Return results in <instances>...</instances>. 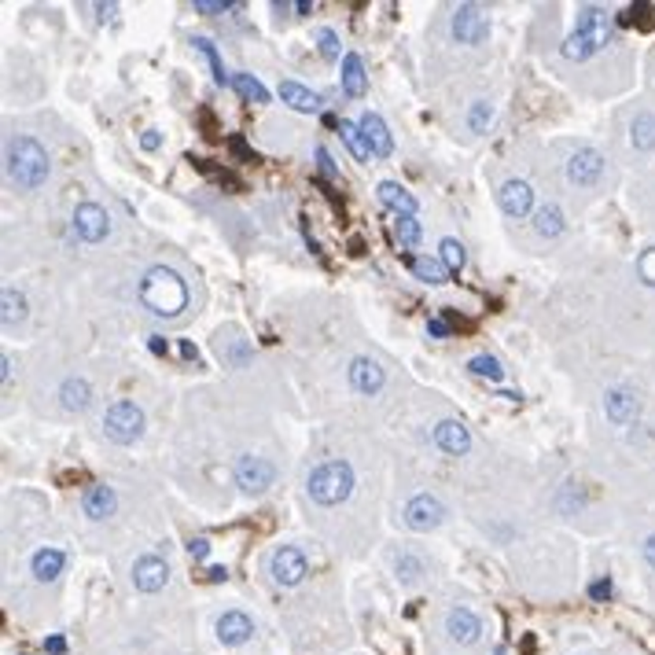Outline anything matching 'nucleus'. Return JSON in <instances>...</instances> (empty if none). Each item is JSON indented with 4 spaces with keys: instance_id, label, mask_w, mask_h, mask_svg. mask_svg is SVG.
<instances>
[{
    "instance_id": "f257e3e1",
    "label": "nucleus",
    "mask_w": 655,
    "mask_h": 655,
    "mask_svg": "<svg viewBox=\"0 0 655 655\" xmlns=\"http://www.w3.org/2000/svg\"><path fill=\"white\" fill-rule=\"evenodd\" d=\"M140 302L155 317H177L188 306V288H185V280L174 269L155 265V269L144 272V280H140Z\"/></svg>"
},
{
    "instance_id": "f03ea898",
    "label": "nucleus",
    "mask_w": 655,
    "mask_h": 655,
    "mask_svg": "<svg viewBox=\"0 0 655 655\" xmlns=\"http://www.w3.org/2000/svg\"><path fill=\"white\" fill-rule=\"evenodd\" d=\"M8 177L23 192H33L48 181V155L33 137H15L8 144Z\"/></svg>"
},
{
    "instance_id": "7ed1b4c3",
    "label": "nucleus",
    "mask_w": 655,
    "mask_h": 655,
    "mask_svg": "<svg viewBox=\"0 0 655 655\" xmlns=\"http://www.w3.org/2000/svg\"><path fill=\"white\" fill-rule=\"evenodd\" d=\"M306 489H309V498L317 505H324V508L343 505L350 498V489H354V471H350L346 460H328L309 475Z\"/></svg>"
},
{
    "instance_id": "20e7f679",
    "label": "nucleus",
    "mask_w": 655,
    "mask_h": 655,
    "mask_svg": "<svg viewBox=\"0 0 655 655\" xmlns=\"http://www.w3.org/2000/svg\"><path fill=\"white\" fill-rule=\"evenodd\" d=\"M103 434L119 446H133L144 434V413L133 402H115L103 416Z\"/></svg>"
},
{
    "instance_id": "39448f33",
    "label": "nucleus",
    "mask_w": 655,
    "mask_h": 655,
    "mask_svg": "<svg viewBox=\"0 0 655 655\" xmlns=\"http://www.w3.org/2000/svg\"><path fill=\"white\" fill-rule=\"evenodd\" d=\"M574 33L596 52V48H604L608 44V37H612V12L608 8H596V5H589V8H582L578 12V26H574Z\"/></svg>"
},
{
    "instance_id": "423d86ee",
    "label": "nucleus",
    "mask_w": 655,
    "mask_h": 655,
    "mask_svg": "<svg viewBox=\"0 0 655 655\" xmlns=\"http://www.w3.org/2000/svg\"><path fill=\"white\" fill-rule=\"evenodd\" d=\"M74 233L85 243H103L107 236H111V217H107V210L96 206V203H81L74 210Z\"/></svg>"
},
{
    "instance_id": "0eeeda50",
    "label": "nucleus",
    "mask_w": 655,
    "mask_h": 655,
    "mask_svg": "<svg viewBox=\"0 0 655 655\" xmlns=\"http://www.w3.org/2000/svg\"><path fill=\"white\" fill-rule=\"evenodd\" d=\"M272 479H277V468H272L265 457H240L236 486L243 489V494H261V489L272 486Z\"/></svg>"
},
{
    "instance_id": "6e6552de",
    "label": "nucleus",
    "mask_w": 655,
    "mask_h": 655,
    "mask_svg": "<svg viewBox=\"0 0 655 655\" xmlns=\"http://www.w3.org/2000/svg\"><path fill=\"white\" fill-rule=\"evenodd\" d=\"M446 519V508H442V501L439 498H431V494H416L409 505H405V527L409 530H434Z\"/></svg>"
},
{
    "instance_id": "1a4fd4ad",
    "label": "nucleus",
    "mask_w": 655,
    "mask_h": 655,
    "mask_svg": "<svg viewBox=\"0 0 655 655\" xmlns=\"http://www.w3.org/2000/svg\"><path fill=\"white\" fill-rule=\"evenodd\" d=\"M604 174V155L593 151V147H578L567 162V181L578 185V188H593Z\"/></svg>"
},
{
    "instance_id": "9d476101",
    "label": "nucleus",
    "mask_w": 655,
    "mask_h": 655,
    "mask_svg": "<svg viewBox=\"0 0 655 655\" xmlns=\"http://www.w3.org/2000/svg\"><path fill=\"white\" fill-rule=\"evenodd\" d=\"M306 571H309L306 553L295 549V545H284V549L272 553V578H277V585H299Z\"/></svg>"
},
{
    "instance_id": "9b49d317",
    "label": "nucleus",
    "mask_w": 655,
    "mask_h": 655,
    "mask_svg": "<svg viewBox=\"0 0 655 655\" xmlns=\"http://www.w3.org/2000/svg\"><path fill=\"white\" fill-rule=\"evenodd\" d=\"M486 33H489L486 15L475 5H460L457 15H453V37L460 44H479V41H486Z\"/></svg>"
},
{
    "instance_id": "f8f14e48",
    "label": "nucleus",
    "mask_w": 655,
    "mask_h": 655,
    "mask_svg": "<svg viewBox=\"0 0 655 655\" xmlns=\"http://www.w3.org/2000/svg\"><path fill=\"white\" fill-rule=\"evenodd\" d=\"M604 413H608V420L612 423H633L637 420V413H641V402H637V394L630 391V387H612L608 394H604Z\"/></svg>"
},
{
    "instance_id": "ddd939ff",
    "label": "nucleus",
    "mask_w": 655,
    "mask_h": 655,
    "mask_svg": "<svg viewBox=\"0 0 655 655\" xmlns=\"http://www.w3.org/2000/svg\"><path fill=\"white\" fill-rule=\"evenodd\" d=\"M166 582H170V567H166V560H158V556H144V560H137V567H133V585H137L140 593H158Z\"/></svg>"
},
{
    "instance_id": "4468645a",
    "label": "nucleus",
    "mask_w": 655,
    "mask_h": 655,
    "mask_svg": "<svg viewBox=\"0 0 655 655\" xmlns=\"http://www.w3.org/2000/svg\"><path fill=\"white\" fill-rule=\"evenodd\" d=\"M434 442H439V450L450 453V457H464L468 446H471V434H468V427L460 420H442L439 427H434Z\"/></svg>"
},
{
    "instance_id": "2eb2a0df",
    "label": "nucleus",
    "mask_w": 655,
    "mask_h": 655,
    "mask_svg": "<svg viewBox=\"0 0 655 655\" xmlns=\"http://www.w3.org/2000/svg\"><path fill=\"white\" fill-rule=\"evenodd\" d=\"M350 384H354L357 394H375L379 387H384V368H379L375 361H368V357H357L350 365Z\"/></svg>"
},
{
    "instance_id": "dca6fc26",
    "label": "nucleus",
    "mask_w": 655,
    "mask_h": 655,
    "mask_svg": "<svg viewBox=\"0 0 655 655\" xmlns=\"http://www.w3.org/2000/svg\"><path fill=\"white\" fill-rule=\"evenodd\" d=\"M251 633H254V626H251V619L243 612H225L222 619H217V637H222V644H229V648L251 641Z\"/></svg>"
},
{
    "instance_id": "f3484780",
    "label": "nucleus",
    "mask_w": 655,
    "mask_h": 655,
    "mask_svg": "<svg viewBox=\"0 0 655 655\" xmlns=\"http://www.w3.org/2000/svg\"><path fill=\"white\" fill-rule=\"evenodd\" d=\"M85 516L89 519H107L115 512V505H119V498H115V489L111 486H103V482H92L89 489H85Z\"/></svg>"
},
{
    "instance_id": "a211bd4d",
    "label": "nucleus",
    "mask_w": 655,
    "mask_h": 655,
    "mask_svg": "<svg viewBox=\"0 0 655 655\" xmlns=\"http://www.w3.org/2000/svg\"><path fill=\"white\" fill-rule=\"evenodd\" d=\"M530 203H534V192L527 181H505L501 188V210L508 217H527L530 214Z\"/></svg>"
},
{
    "instance_id": "6ab92c4d",
    "label": "nucleus",
    "mask_w": 655,
    "mask_h": 655,
    "mask_svg": "<svg viewBox=\"0 0 655 655\" xmlns=\"http://www.w3.org/2000/svg\"><path fill=\"white\" fill-rule=\"evenodd\" d=\"M361 133H365V140H368L372 155H379V158H387V155L394 151V140H391V129H387V122H384V119H379V115H365V119H361Z\"/></svg>"
},
{
    "instance_id": "aec40b11",
    "label": "nucleus",
    "mask_w": 655,
    "mask_h": 655,
    "mask_svg": "<svg viewBox=\"0 0 655 655\" xmlns=\"http://www.w3.org/2000/svg\"><path fill=\"white\" fill-rule=\"evenodd\" d=\"M446 630H450V637H453L457 644H475V641H479V633H482V622H479L471 612L453 608V612L446 615Z\"/></svg>"
},
{
    "instance_id": "412c9836",
    "label": "nucleus",
    "mask_w": 655,
    "mask_h": 655,
    "mask_svg": "<svg viewBox=\"0 0 655 655\" xmlns=\"http://www.w3.org/2000/svg\"><path fill=\"white\" fill-rule=\"evenodd\" d=\"M280 100H284L288 107H295V111H306V115L320 111V96L309 92V89L299 85V81H280Z\"/></svg>"
},
{
    "instance_id": "4be33fe9",
    "label": "nucleus",
    "mask_w": 655,
    "mask_h": 655,
    "mask_svg": "<svg viewBox=\"0 0 655 655\" xmlns=\"http://www.w3.org/2000/svg\"><path fill=\"white\" fill-rule=\"evenodd\" d=\"M63 567H67V556H63L60 549H41V553H33V578H37V582H56V578L63 574Z\"/></svg>"
},
{
    "instance_id": "5701e85b",
    "label": "nucleus",
    "mask_w": 655,
    "mask_h": 655,
    "mask_svg": "<svg viewBox=\"0 0 655 655\" xmlns=\"http://www.w3.org/2000/svg\"><path fill=\"white\" fill-rule=\"evenodd\" d=\"M60 402L67 413H85L89 402H92V391L85 379H63V387H60Z\"/></svg>"
},
{
    "instance_id": "b1692460",
    "label": "nucleus",
    "mask_w": 655,
    "mask_h": 655,
    "mask_svg": "<svg viewBox=\"0 0 655 655\" xmlns=\"http://www.w3.org/2000/svg\"><path fill=\"white\" fill-rule=\"evenodd\" d=\"M534 233H537V236H545V240L560 236V233H564V210H560V206H553V203H545V206L534 214Z\"/></svg>"
},
{
    "instance_id": "393cba45",
    "label": "nucleus",
    "mask_w": 655,
    "mask_h": 655,
    "mask_svg": "<svg viewBox=\"0 0 655 655\" xmlns=\"http://www.w3.org/2000/svg\"><path fill=\"white\" fill-rule=\"evenodd\" d=\"M379 203L391 206L394 214H416V199H413L402 185H394V181H384V185H379Z\"/></svg>"
},
{
    "instance_id": "a878e982",
    "label": "nucleus",
    "mask_w": 655,
    "mask_h": 655,
    "mask_svg": "<svg viewBox=\"0 0 655 655\" xmlns=\"http://www.w3.org/2000/svg\"><path fill=\"white\" fill-rule=\"evenodd\" d=\"M0 306H5V309H0V320H5V328L26 320V299H23V291L5 288V291H0Z\"/></svg>"
},
{
    "instance_id": "bb28decb",
    "label": "nucleus",
    "mask_w": 655,
    "mask_h": 655,
    "mask_svg": "<svg viewBox=\"0 0 655 655\" xmlns=\"http://www.w3.org/2000/svg\"><path fill=\"white\" fill-rule=\"evenodd\" d=\"M409 269L416 272L420 280H427V284H450V269L442 261H434V258H413Z\"/></svg>"
},
{
    "instance_id": "cd10ccee",
    "label": "nucleus",
    "mask_w": 655,
    "mask_h": 655,
    "mask_svg": "<svg viewBox=\"0 0 655 655\" xmlns=\"http://www.w3.org/2000/svg\"><path fill=\"white\" fill-rule=\"evenodd\" d=\"M343 92L346 96H365V67H361V60L357 56H346L343 60Z\"/></svg>"
},
{
    "instance_id": "c85d7f7f",
    "label": "nucleus",
    "mask_w": 655,
    "mask_h": 655,
    "mask_svg": "<svg viewBox=\"0 0 655 655\" xmlns=\"http://www.w3.org/2000/svg\"><path fill=\"white\" fill-rule=\"evenodd\" d=\"M630 140H633L637 151H651L655 147V115H637L633 129H630Z\"/></svg>"
},
{
    "instance_id": "c756f323",
    "label": "nucleus",
    "mask_w": 655,
    "mask_h": 655,
    "mask_svg": "<svg viewBox=\"0 0 655 655\" xmlns=\"http://www.w3.org/2000/svg\"><path fill=\"white\" fill-rule=\"evenodd\" d=\"M339 133H343V144L354 151V158H361V162H368V155H372V147H368V140H365V133H361V126H354V122H339Z\"/></svg>"
},
{
    "instance_id": "7c9ffc66",
    "label": "nucleus",
    "mask_w": 655,
    "mask_h": 655,
    "mask_svg": "<svg viewBox=\"0 0 655 655\" xmlns=\"http://www.w3.org/2000/svg\"><path fill=\"white\" fill-rule=\"evenodd\" d=\"M192 44H195V52H199V56H203V60L210 63V71H214V81H217V85L233 81V78L225 74V67H222V56H217V48H214V44H210L206 37H192Z\"/></svg>"
},
{
    "instance_id": "2f4dec72",
    "label": "nucleus",
    "mask_w": 655,
    "mask_h": 655,
    "mask_svg": "<svg viewBox=\"0 0 655 655\" xmlns=\"http://www.w3.org/2000/svg\"><path fill=\"white\" fill-rule=\"evenodd\" d=\"M243 100H254V103H265L269 100V92H265V85L258 81V78H251V74H233V81H229Z\"/></svg>"
},
{
    "instance_id": "473e14b6",
    "label": "nucleus",
    "mask_w": 655,
    "mask_h": 655,
    "mask_svg": "<svg viewBox=\"0 0 655 655\" xmlns=\"http://www.w3.org/2000/svg\"><path fill=\"white\" fill-rule=\"evenodd\" d=\"M468 368H471L475 375L494 379V384H501V379H505V368H501V361H498V357H489V354H479V357H471V361H468Z\"/></svg>"
},
{
    "instance_id": "72a5a7b5",
    "label": "nucleus",
    "mask_w": 655,
    "mask_h": 655,
    "mask_svg": "<svg viewBox=\"0 0 655 655\" xmlns=\"http://www.w3.org/2000/svg\"><path fill=\"white\" fill-rule=\"evenodd\" d=\"M394 233H398V240L402 243H420V236H423V229H420V222H416V214H398L394 217Z\"/></svg>"
},
{
    "instance_id": "f704fd0d",
    "label": "nucleus",
    "mask_w": 655,
    "mask_h": 655,
    "mask_svg": "<svg viewBox=\"0 0 655 655\" xmlns=\"http://www.w3.org/2000/svg\"><path fill=\"white\" fill-rule=\"evenodd\" d=\"M442 265L450 272H460L464 269V243L460 240H442Z\"/></svg>"
},
{
    "instance_id": "c9c22d12",
    "label": "nucleus",
    "mask_w": 655,
    "mask_h": 655,
    "mask_svg": "<svg viewBox=\"0 0 655 655\" xmlns=\"http://www.w3.org/2000/svg\"><path fill=\"white\" fill-rule=\"evenodd\" d=\"M641 26V30H648L651 26V8L648 5H633V8H626L622 15H619V26Z\"/></svg>"
},
{
    "instance_id": "e433bc0d",
    "label": "nucleus",
    "mask_w": 655,
    "mask_h": 655,
    "mask_svg": "<svg viewBox=\"0 0 655 655\" xmlns=\"http://www.w3.org/2000/svg\"><path fill=\"white\" fill-rule=\"evenodd\" d=\"M560 52H564L567 60H574V63H578V60H589V56H593V48H589V44H585V41H582L578 33H571V37L564 41V48H560Z\"/></svg>"
},
{
    "instance_id": "4c0bfd02",
    "label": "nucleus",
    "mask_w": 655,
    "mask_h": 655,
    "mask_svg": "<svg viewBox=\"0 0 655 655\" xmlns=\"http://www.w3.org/2000/svg\"><path fill=\"white\" fill-rule=\"evenodd\" d=\"M199 15H225V12H236L240 5H229V0H195L192 5Z\"/></svg>"
},
{
    "instance_id": "58836bf2",
    "label": "nucleus",
    "mask_w": 655,
    "mask_h": 655,
    "mask_svg": "<svg viewBox=\"0 0 655 655\" xmlns=\"http://www.w3.org/2000/svg\"><path fill=\"white\" fill-rule=\"evenodd\" d=\"M317 41H320V56L324 60H339V33L336 30H320Z\"/></svg>"
},
{
    "instance_id": "ea45409f",
    "label": "nucleus",
    "mask_w": 655,
    "mask_h": 655,
    "mask_svg": "<svg viewBox=\"0 0 655 655\" xmlns=\"http://www.w3.org/2000/svg\"><path fill=\"white\" fill-rule=\"evenodd\" d=\"M489 119H494V111H489L486 103H475V107H471V115H468V126H471V133H482V129L489 126Z\"/></svg>"
},
{
    "instance_id": "a19ab883",
    "label": "nucleus",
    "mask_w": 655,
    "mask_h": 655,
    "mask_svg": "<svg viewBox=\"0 0 655 655\" xmlns=\"http://www.w3.org/2000/svg\"><path fill=\"white\" fill-rule=\"evenodd\" d=\"M637 272H641V280H644V284H651V288H655V247L641 254V261H637Z\"/></svg>"
},
{
    "instance_id": "79ce46f5",
    "label": "nucleus",
    "mask_w": 655,
    "mask_h": 655,
    "mask_svg": "<svg viewBox=\"0 0 655 655\" xmlns=\"http://www.w3.org/2000/svg\"><path fill=\"white\" fill-rule=\"evenodd\" d=\"M394 567H398V574H402L405 582H413V578L420 574V560H416V556H405V553L394 560Z\"/></svg>"
},
{
    "instance_id": "37998d69",
    "label": "nucleus",
    "mask_w": 655,
    "mask_h": 655,
    "mask_svg": "<svg viewBox=\"0 0 655 655\" xmlns=\"http://www.w3.org/2000/svg\"><path fill=\"white\" fill-rule=\"evenodd\" d=\"M589 596L596 600V604H604V600H612V582H608V578L593 582V585H589Z\"/></svg>"
},
{
    "instance_id": "c03bdc74",
    "label": "nucleus",
    "mask_w": 655,
    "mask_h": 655,
    "mask_svg": "<svg viewBox=\"0 0 655 655\" xmlns=\"http://www.w3.org/2000/svg\"><path fill=\"white\" fill-rule=\"evenodd\" d=\"M229 151H233L236 158H243V162H258V155H254V151H251V147H247L240 137H233V140H229Z\"/></svg>"
},
{
    "instance_id": "a18cd8bd",
    "label": "nucleus",
    "mask_w": 655,
    "mask_h": 655,
    "mask_svg": "<svg viewBox=\"0 0 655 655\" xmlns=\"http://www.w3.org/2000/svg\"><path fill=\"white\" fill-rule=\"evenodd\" d=\"M317 162H320V174H324V177H336V174H339L336 162H332V155H328V147H317Z\"/></svg>"
},
{
    "instance_id": "49530a36",
    "label": "nucleus",
    "mask_w": 655,
    "mask_h": 655,
    "mask_svg": "<svg viewBox=\"0 0 655 655\" xmlns=\"http://www.w3.org/2000/svg\"><path fill=\"white\" fill-rule=\"evenodd\" d=\"M188 553H192L195 560H206V556H210V541H206V537H195V541L188 545Z\"/></svg>"
},
{
    "instance_id": "de8ad7c7",
    "label": "nucleus",
    "mask_w": 655,
    "mask_h": 655,
    "mask_svg": "<svg viewBox=\"0 0 655 655\" xmlns=\"http://www.w3.org/2000/svg\"><path fill=\"white\" fill-rule=\"evenodd\" d=\"M427 332H431L434 339H446V336H450V324H446V320H439V317H434V320H427Z\"/></svg>"
},
{
    "instance_id": "09e8293b",
    "label": "nucleus",
    "mask_w": 655,
    "mask_h": 655,
    "mask_svg": "<svg viewBox=\"0 0 655 655\" xmlns=\"http://www.w3.org/2000/svg\"><path fill=\"white\" fill-rule=\"evenodd\" d=\"M229 343H233V339L217 336V346H229ZM243 357H247V346H233V357H229V361H233V365H243Z\"/></svg>"
},
{
    "instance_id": "8fccbe9b",
    "label": "nucleus",
    "mask_w": 655,
    "mask_h": 655,
    "mask_svg": "<svg viewBox=\"0 0 655 655\" xmlns=\"http://www.w3.org/2000/svg\"><path fill=\"white\" fill-rule=\"evenodd\" d=\"M44 651L63 655V651H67V641H63V637H48V641H44Z\"/></svg>"
},
{
    "instance_id": "3c124183",
    "label": "nucleus",
    "mask_w": 655,
    "mask_h": 655,
    "mask_svg": "<svg viewBox=\"0 0 655 655\" xmlns=\"http://www.w3.org/2000/svg\"><path fill=\"white\" fill-rule=\"evenodd\" d=\"M115 12H119L115 5H96V19H100V23H111V19H115Z\"/></svg>"
},
{
    "instance_id": "603ef678",
    "label": "nucleus",
    "mask_w": 655,
    "mask_h": 655,
    "mask_svg": "<svg viewBox=\"0 0 655 655\" xmlns=\"http://www.w3.org/2000/svg\"><path fill=\"white\" fill-rule=\"evenodd\" d=\"M140 147H144V151H155V147H158V133H155V129H147V133L140 137Z\"/></svg>"
},
{
    "instance_id": "864d4df0",
    "label": "nucleus",
    "mask_w": 655,
    "mask_h": 655,
    "mask_svg": "<svg viewBox=\"0 0 655 655\" xmlns=\"http://www.w3.org/2000/svg\"><path fill=\"white\" fill-rule=\"evenodd\" d=\"M203 578H206V582H225V578H229V571H225V567H210Z\"/></svg>"
},
{
    "instance_id": "5fc2aeb1",
    "label": "nucleus",
    "mask_w": 655,
    "mask_h": 655,
    "mask_svg": "<svg viewBox=\"0 0 655 655\" xmlns=\"http://www.w3.org/2000/svg\"><path fill=\"white\" fill-rule=\"evenodd\" d=\"M644 560H648V564L655 567V534H651V537L644 541Z\"/></svg>"
},
{
    "instance_id": "6e6d98bb",
    "label": "nucleus",
    "mask_w": 655,
    "mask_h": 655,
    "mask_svg": "<svg viewBox=\"0 0 655 655\" xmlns=\"http://www.w3.org/2000/svg\"><path fill=\"white\" fill-rule=\"evenodd\" d=\"M147 346H151V354H166V339H162V336H151Z\"/></svg>"
},
{
    "instance_id": "4d7b16f0",
    "label": "nucleus",
    "mask_w": 655,
    "mask_h": 655,
    "mask_svg": "<svg viewBox=\"0 0 655 655\" xmlns=\"http://www.w3.org/2000/svg\"><path fill=\"white\" fill-rule=\"evenodd\" d=\"M181 357H188V361H195L199 357V350L192 346V343H181Z\"/></svg>"
},
{
    "instance_id": "13d9d810",
    "label": "nucleus",
    "mask_w": 655,
    "mask_h": 655,
    "mask_svg": "<svg viewBox=\"0 0 655 655\" xmlns=\"http://www.w3.org/2000/svg\"><path fill=\"white\" fill-rule=\"evenodd\" d=\"M0 365H5V372H0V379H5V384H8V379H12V357H5Z\"/></svg>"
},
{
    "instance_id": "bf43d9fd",
    "label": "nucleus",
    "mask_w": 655,
    "mask_h": 655,
    "mask_svg": "<svg viewBox=\"0 0 655 655\" xmlns=\"http://www.w3.org/2000/svg\"><path fill=\"white\" fill-rule=\"evenodd\" d=\"M295 12H299V15H309V12H313V5H309V0H299Z\"/></svg>"
},
{
    "instance_id": "052dcab7",
    "label": "nucleus",
    "mask_w": 655,
    "mask_h": 655,
    "mask_svg": "<svg viewBox=\"0 0 655 655\" xmlns=\"http://www.w3.org/2000/svg\"><path fill=\"white\" fill-rule=\"evenodd\" d=\"M498 655H501V651H498Z\"/></svg>"
}]
</instances>
